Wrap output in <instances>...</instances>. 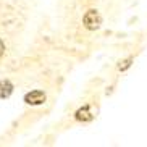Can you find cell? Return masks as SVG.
<instances>
[{
	"label": "cell",
	"mask_w": 147,
	"mask_h": 147,
	"mask_svg": "<svg viewBox=\"0 0 147 147\" xmlns=\"http://www.w3.org/2000/svg\"><path fill=\"white\" fill-rule=\"evenodd\" d=\"M76 120L78 121H91L92 120V113H91V108L87 107H82L76 112Z\"/></svg>",
	"instance_id": "obj_3"
},
{
	"label": "cell",
	"mask_w": 147,
	"mask_h": 147,
	"mask_svg": "<svg viewBox=\"0 0 147 147\" xmlns=\"http://www.w3.org/2000/svg\"><path fill=\"white\" fill-rule=\"evenodd\" d=\"M45 94H44L42 91H31L26 94V97H24V102L29 105H40L45 102Z\"/></svg>",
	"instance_id": "obj_2"
},
{
	"label": "cell",
	"mask_w": 147,
	"mask_h": 147,
	"mask_svg": "<svg viewBox=\"0 0 147 147\" xmlns=\"http://www.w3.org/2000/svg\"><path fill=\"white\" fill-rule=\"evenodd\" d=\"M3 52H5V45H3V42L0 40V57L3 55Z\"/></svg>",
	"instance_id": "obj_6"
},
{
	"label": "cell",
	"mask_w": 147,
	"mask_h": 147,
	"mask_svg": "<svg viewBox=\"0 0 147 147\" xmlns=\"http://www.w3.org/2000/svg\"><path fill=\"white\" fill-rule=\"evenodd\" d=\"M13 92V84L10 81H0V99H7Z\"/></svg>",
	"instance_id": "obj_4"
},
{
	"label": "cell",
	"mask_w": 147,
	"mask_h": 147,
	"mask_svg": "<svg viewBox=\"0 0 147 147\" xmlns=\"http://www.w3.org/2000/svg\"><path fill=\"white\" fill-rule=\"evenodd\" d=\"M82 23H84V26L87 29L95 31V29H99L100 24H102V18H100L97 10H89V11H86V15L82 18Z\"/></svg>",
	"instance_id": "obj_1"
},
{
	"label": "cell",
	"mask_w": 147,
	"mask_h": 147,
	"mask_svg": "<svg viewBox=\"0 0 147 147\" xmlns=\"http://www.w3.org/2000/svg\"><path fill=\"white\" fill-rule=\"evenodd\" d=\"M131 63H133V58H126V60H123L120 65H118V69H120V71H125V69H128L131 66Z\"/></svg>",
	"instance_id": "obj_5"
}]
</instances>
